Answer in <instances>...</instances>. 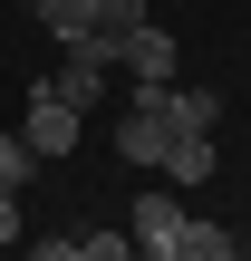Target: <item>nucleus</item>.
Returning <instances> with one entry per match:
<instances>
[{
  "mask_svg": "<svg viewBox=\"0 0 251 261\" xmlns=\"http://www.w3.org/2000/svg\"><path fill=\"white\" fill-rule=\"evenodd\" d=\"M19 136H29L39 165H58V155H77V107H68L48 77H29V126H19Z\"/></svg>",
  "mask_w": 251,
  "mask_h": 261,
  "instance_id": "nucleus-1",
  "label": "nucleus"
},
{
  "mask_svg": "<svg viewBox=\"0 0 251 261\" xmlns=\"http://www.w3.org/2000/svg\"><path fill=\"white\" fill-rule=\"evenodd\" d=\"M126 242H135V261H174V242H184V203H174L164 184H155V194H135Z\"/></svg>",
  "mask_w": 251,
  "mask_h": 261,
  "instance_id": "nucleus-2",
  "label": "nucleus"
},
{
  "mask_svg": "<svg viewBox=\"0 0 251 261\" xmlns=\"http://www.w3.org/2000/svg\"><path fill=\"white\" fill-rule=\"evenodd\" d=\"M106 68H116V48H106V39H77V48H68V68H58L48 87H58L68 107H97V97H106Z\"/></svg>",
  "mask_w": 251,
  "mask_h": 261,
  "instance_id": "nucleus-3",
  "label": "nucleus"
},
{
  "mask_svg": "<svg viewBox=\"0 0 251 261\" xmlns=\"http://www.w3.org/2000/svg\"><path fill=\"white\" fill-rule=\"evenodd\" d=\"M116 68H126V77L174 87V29H155V19H145V29H126V39H116Z\"/></svg>",
  "mask_w": 251,
  "mask_h": 261,
  "instance_id": "nucleus-4",
  "label": "nucleus"
},
{
  "mask_svg": "<svg viewBox=\"0 0 251 261\" xmlns=\"http://www.w3.org/2000/svg\"><path fill=\"white\" fill-rule=\"evenodd\" d=\"M164 116H174V136H213L222 126V97L213 87H164Z\"/></svg>",
  "mask_w": 251,
  "mask_h": 261,
  "instance_id": "nucleus-5",
  "label": "nucleus"
},
{
  "mask_svg": "<svg viewBox=\"0 0 251 261\" xmlns=\"http://www.w3.org/2000/svg\"><path fill=\"white\" fill-rule=\"evenodd\" d=\"M213 165H222V155H213V136H174L155 174H164V184H213Z\"/></svg>",
  "mask_w": 251,
  "mask_h": 261,
  "instance_id": "nucleus-6",
  "label": "nucleus"
},
{
  "mask_svg": "<svg viewBox=\"0 0 251 261\" xmlns=\"http://www.w3.org/2000/svg\"><path fill=\"white\" fill-rule=\"evenodd\" d=\"M39 29H48L58 48H77V39H97V10H87V0H39Z\"/></svg>",
  "mask_w": 251,
  "mask_h": 261,
  "instance_id": "nucleus-7",
  "label": "nucleus"
},
{
  "mask_svg": "<svg viewBox=\"0 0 251 261\" xmlns=\"http://www.w3.org/2000/svg\"><path fill=\"white\" fill-rule=\"evenodd\" d=\"M174 261H242V252H232V232H222V223H184Z\"/></svg>",
  "mask_w": 251,
  "mask_h": 261,
  "instance_id": "nucleus-8",
  "label": "nucleus"
},
{
  "mask_svg": "<svg viewBox=\"0 0 251 261\" xmlns=\"http://www.w3.org/2000/svg\"><path fill=\"white\" fill-rule=\"evenodd\" d=\"M87 10H97V39H106V48H116L126 29H145V0H87Z\"/></svg>",
  "mask_w": 251,
  "mask_h": 261,
  "instance_id": "nucleus-9",
  "label": "nucleus"
},
{
  "mask_svg": "<svg viewBox=\"0 0 251 261\" xmlns=\"http://www.w3.org/2000/svg\"><path fill=\"white\" fill-rule=\"evenodd\" d=\"M77 261H135V242L116 223H97V232H77Z\"/></svg>",
  "mask_w": 251,
  "mask_h": 261,
  "instance_id": "nucleus-10",
  "label": "nucleus"
},
{
  "mask_svg": "<svg viewBox=\"0 0 251 261\" xmlns=\"http://www.w3.org/2000/svg\"><path fill=\"white\" fill-rule=\"evenodd\" d=\"M29 165H39V155H29V136H0V184H10V194L29 184Z\"/></svg>",
  "mask_w": 251,
  "mask_h": 261,
  "instance_id": "nucleus-11",
  "label": "nucleus"
},
{
  "mask_svg": "<svg viewBox=\"0 0 251 261\" xmlns=\"http://www.w3.org/2000/svg\"><path fill=\"white\" fill-rule=\"evenodd\" d=\"M29 261H77V232H39V242H29Z\"/></svg>",
  "mask_w": 251,
  "mask_h": 261,
  "instance_id": "nucleus-12",
  "label": "nucleus"
},
{
  "mask_svg": "<svg viewBox=\"0 0 251 261\" xmlns=\"http://www.w3.org/2000/svg\"><path fill=\"white\" fill-rule=\"evenodd\" d=\"M0 242H19V194L0 184Z\"/></svg>",
  "mask_w": 251,
  "mask_h": 261,
  "instance_id": "nucleus-13",
  "label": "nucleus"
}]
</instances>
